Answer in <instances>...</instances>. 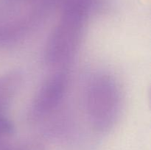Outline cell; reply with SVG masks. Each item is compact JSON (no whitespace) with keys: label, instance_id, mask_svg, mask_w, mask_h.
Returning <instances> with one entry per match:
<instances>
[{"label":"cell","instance_id":"1","mask_svg":"<svg viewBox=\"0 0 151 150\" xmlns=\"http://www.w3.org/2000/svg\"><path fill=\"white\" fill-rule=\"evenodd\" d=\"M94 5L88 0H63L61 13L46 43V64L62 70L70 64L83 40Z\"/></svg>","mask_w":151,"mask_h":150},{"label":"cell","instance_id":"2","mask_svg":"<svg viewBox=\"0 0 151 150\" xmlns=\"http://www.w3.org/2000/svg\"><path fill=\"white\" fill-rule=\"evenodd\" d=\"M83 106L90 126L101 133L113 129L122 108L119 82L106 71H96L87 79L83 91Z\"/></svg>","mask_w":151,"mask_h":150},{"label":"cell","instance_id":"3","mask_svg":"<svg viewBox=\"0 0 151 150\" xmlns=\"http://www.w3.org/2000/svg\"><path fill=\"white\" fill-rule=\"evenodd\" d=\"M68 85L69 76L65 69L57 70L47 77L32 99L28 110V121L38 122L55 112L66 96Z\"/></svg>","mask_w":151,"mask_h":150},{"label":"cell","instance_id":"4","mask_svg":"<svg viewBox=\"0 0 151 150\" xmlns=\"http://www.w3.org/2000/svg\"><path fill=\"white\" fill-rule=\"evenodd\" d=\"M10 139L0 141V150H42L38 143L14 142Z\"/></svg>","mask_w":151,"mask_h":150},{"label":"cell","instance_id":"5","mask_svg":"<svg viewBox=\"0 0 151 150\" xmlns=\"http://www.w3.org/2000/svg\"><path fill=\"white\" fill-rule=\"evenodd\" d=\"M15 126L4 113H0V141L10 139L14 134Z\"/></svg>","mask_w":151,"mask_h":150}]
</instances>
